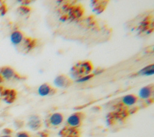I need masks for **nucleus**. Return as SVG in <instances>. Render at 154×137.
<instances>
[{
	"label": "nucleus",
	"instance_id": "f257e3e1",
	"mask_svg": "<svg viewBox=\"0 0 154 137\" xmlns=\"http://www.w3.org/2000/svg\"><path fill=\"white\" fill-rule=\"evenodd\" d=\"M84 119V115L81 112H75L70 115L66 119L67 125L72 129H76L81 126Z\"/></svg>",
	"mask_w": 154,
	"mask_h": 137
},
{
	"label": "nucleus",
	"instance_id": "dca6fc26",
	"mask_svg": "<svg viewBox=\"0 0 154 137\" xmlns=\"http://www.w3.org/2000/svg\"><path fill=\"white\" fill-rule=\"evenodd\" d=\"M0 137H12L10 133H4L0 136Z\"/></svg>",
	"mask_w": 154,
	"mask_h": 137
},
{
	"label": "nucleus",
	"instance_id": "1a4fd4ad",
	"mask_svg": "<svg viewBox=\"0 0 154 137\" xmlns=\"http://www.w3.org/2000/svg\"><path fill=\"white\" fill-rule=\"evenodd\" d=\"M24 34L20 30L13 31L10 34V40L14 45L21 44L25 39Z\"/></svg>",
	"mask_w": 154,
	"mask_h": 137
},
{
	"label": "nucleus",
	"instance_id": "9d476101",
	"mask_svg": "<svg viewBox=\"0 0 154 137\" xmlns=\"http://www.w3.org/2000/svg\"><path fill=\"white\" fill-rule=\"evenodd\" d=\"M138 100V98L134 94H127L121 98L122 103L127 107H131L135 105Z\"/></svg>",
	"mask_w": 154,
	"mask_h": 137
},
{
	"label": "nucleus",
	"instance_id": "39448f33",
	"mask_svg": "<svg viewBox=\"0 0 154 137\" xmlns=\"http://www.w3.org/2000/svg\"><path fill=\"white\" fill-rule=\"evenodd\" d=\"M153 92V86L149 84L140 88L138 92V98L144 100H147L150 98Z\"/></svg>",
	"mask_w": 154,
	"mask_h": 137
},
{
	"label": "nucleus",
	"instance_id": "f8f14e48",
	"mask_svg": "<svg viewBox=\"0 0 154 137\" xmlns=\"http://www.w3.org/2000/svg\"><path fill=\"white\" fill-rule=\"evenodd\" d=\"M137 74L141 76H152L154 74V64H150L140 69Z\"/></svg>",
	"mask_w": 154,
	"mask_h": 137
},
{
	"label": "nucleus",
	"instance_id": "6e6552de",
	"mask_svg": "<svg viewBox=\"0 0 154 137\" xmlns=\"http://www.w3.org/2000/svg\"><path fill=\"white\" fill-rule=\"evenodd\" d=\"M27 124L30 129L32 130H37L42 126V121L39 116L33 115L29 117Z\"/></svg>",
	"mask_w": 154,
	"mask_h": 137
},
{
	"label": "nucleus",
	"instance_id": "4468645a",
	"mask_svg": "<svg viewBox=\"0 0 154 137\" xmlns=\"http://www.w3.org/2000/svg\"><path fill=\"white\" fill-rule=\"evenodd\" d=\"M19 10H20V11L22 13H23V14H27L31 10L30 8L27 7V6H26V5H22V6L20 7H19Z\"/></svg>",
	"mask_w": 154,
	"mask_h": 137
},
{
	"label": "nucleus",
	"instance_id": "7ed1b4c3",
	"mask_svg": "<svg viewBox=\"0 0 154 137\" xmlns=\"http://www.w3.org/2000/svg\"><path fill=\"white\" fill-rule=\"evenodd\" d=\"M73 83L72 79L66 75L61 74L57 75L54 80V84L56 87L60 88H64L70 86Z\"/></svg>",
	"mask_w": 154,
	"mask_h": 137
},
{
	"label": "nucleus",
	"instance_id": "9b49d317",
	"mask_svg": "<svg viewBox=\"0 0 154 137\" xmlns=\"http://www.w3.org/2000/svg\"><path fill=\"white\" fill-rule=\"evenodd\" d=\"M1 95L7 103H12L16 98L17 92L14 89H6L3 91Z\"/></svg>",
	"mask_w": 154,
	"mask_h": 137
},
{
	"label": "nucleus",
	"instance_id": "0eeeda50",
	"mask_svg": "<svg viewBox=\"0 0 154 137\" xmlns=\"http://www.w3.org/2000/svg\"><path fill=\"white\" fill-rule=\"evenodd\" d=\"M67 13H69V14L67 17L73 19H76L80 18L83 13H84V10L82 7H79V5H75L73 7H70Z\"/></svg>",
	"mask_w": 154,
	"mask_h": 137
},
{
	"label": "nucleus",
	"instance_id": "f03ea898",
	"mask_svg": "<svg viewBox=\"0 0 154 137\" xmlns=\"http://www.w3.org/2000/svg\"><path fill=\"white\" fill-rule=\"evenodd\" d=\"M64 120V115L60 112H54L49 115L48 123L52 127H58L62 124Z\"/></svg>",
	"mask_w": 154,
	"mask_h": 137
},
{
	"label": "nucleus",
	"instance_id": "423d86ee",
	"mask_svg": "<svg viewBox=\"0 0 154 137\" xmlns=\"http://www.w3.org/2000/svg\"><path fill=\"white\" fill-rule=\"evenodd\" d=\"M0 75L2 78L11 80L17 77V74L14 69L10 66H4L0 69Z\"/></svg>",
	"mask_w": 154,
	"mask_h": 137
},
{
	"label": "nucleus",
	"instance_id": "ddd939ff",
	"mask_svg": "<svg viewBox=\"0 0 154 137\" xmlns=\"http://www.w3.org/2000/svg\"><path fill=\"white\" fill-rule=\"evenodd\" d=\"M94 76V74H88V75H83V76L81 77L80 78L76 79V81L78 82V83H84V82H85V81H87L90 80Z\"/></svg>",
	"mask_w": 154,
	"mask_h": 137
},
{
	"label": "nucleus",
	"instance_id": "20e7f679",
	"mask_svg": "<svg viewBox=\"0 0 154 137\" xmlns=\"http://www.w3.org/2000/svg\"><path fill=\"white\" fill-rule=\"evenodd\" d=\"M56 89L47 83L40 84L37 89V93L40 97H47L55 93Z\"/></svg>",
	"mask_w": 154,
	"mask_h": 137
},
{
	"label": "nucleus",
	"instance_id": "2eb2a0df",
	"mask_svg": "<svg viewBox=\"0 0 154 137\" xmlns=\"http://www.w3.org/2000/svg\"><path fill=\"white\" fill-rule=\"evenodd\" d=\"M16 137H31V136L28 132L25 131H21L16 134Z\"/></svg>",
	"mask_w": 154,
	"mask_h": 137
}]
</instances>
